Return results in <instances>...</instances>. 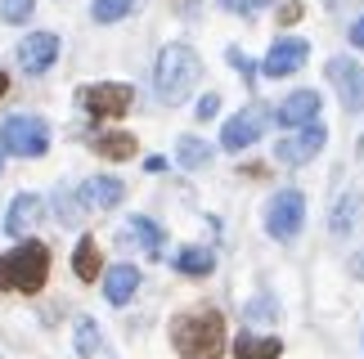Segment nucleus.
<instances>
[{
	"mask_svg": "<svg viewBox=\"0 0 364 359\" xmlns=\"http://www.w3.org/2000/svg\"><path fill=\"white\" fill-rule=\"evenodd\" d=\"M203 77V59L189 45H166L158 54V67H153V90H158L162 104H185L193 86Z\"/></svg>",
	"mask_w": 364,
	"mask_h": 359,
	"instance_id": "2",
	"label": "nucleus"
},
{
	"mask_svg": "<svg viewBox=\"0 0 364 359\" xmlns=\"http://www.w3.org/2000/svg\"><path fill=\"white\" fill-rule=\"evenodd\" d=\"M50 148V126L41 117H9L0 131V153H18V158H41Z\"/></svg>",
	"mask_w": 364,
	"mask_h": 359,
	"instance_id": "4",
	"label": "nucleus"
},
{
	"mask_svg": "<svg viewBox=\"0 0 364 359\" xmlns=\"http://www.w3.org/2000/svg\"><path fill=\"white\" fill-rule=\"evenodd\" d=\"M351 45H360V50H364V13L351 23Z\"/></svg>",
	"mask_w": 364,
	"mask_h": 359,
	"instance_id": "30",
	"label": "nucleus"
},
{
	"mask_svg": "<svg viewBox=\"0 0 364 359\" xmlns=\"http://www.w3.org/2000/svg\"><path fill=\"white\" fill-rule=\"evenodd\" d=\"M216 108H220L216 94H203V99H198V117H203V121H207V117H216Z\"/></svg>",
	"mask_w": 364,
	"mask_h": 359,
	"instance_id": "28",
	"label": "nucleus"
},
{
	"mask_svg": "<svg viewBox=\"0 0 364 359\" xmlns=\"http://www.w3.org/2000/svg\"><path fill=\"white\" fill-rule=\"evenodd\" d=\"M261 5H270V0H247V13H257Z\"/></svg>",
	"mask_w": 364,
	"mask_h": 359,
	"instance_id": "32",
	"label": "nucleus"
},
{
	"mask_svg": "<svg viewBox=\"0 0 364 359\" xmlns=\"http://www.w3.org/2000/svg\"><path fill=\"white\" fill-rule=\"evenodd\" d=\"M77 350L81 355H95V350H100V328H95V319H81L77 324Z\"/></svg>",
	"mask_w": 364,
	"mask_h": 359,
	"instance_id": "24",
	"label": "nucleus"
},
{
	"mask_svg": "<svg viewBox=\"0 0 364 359\" xmlns=\"http://www.w3.org/2000/svg\"><path fill=\"white\" fill-rule=\"evenodd\" d=\"M135 287H139V270L135 265H113L108 279H104V297L113 301V306H126V301L135 297Z\"/></svg>",
	"mask_w": 364,
	"mask_h": 359,
	"instance_id": "15",
	"label": "nucleus"
},
{
	"mask_svg": "<svg viewBox=\"0 0 364 359\" xmlns=\"http://www.w3.org/2000/svg\"><path fill=\"white\" fill-rule=\"evenodd\" d=\"M225 9H234V13H247V0H220Z\"/></svg>",
	"mask_w": 364,
	"mask_h": 359,
	"instance_id": "31",
	"label": "nucleus"
},
{
	"mask_svg": "<svg viewBox=\"0 0 364 359\" xmlns=\"http://www.w3.org/2000/svg\"><path fill=\"white\" fill-rule=\"evenodd\" d=\"M77 99H81V108H86L90 117H122L126 108H131L135 90L122 86V81H104V86H86Z\"/></svg>",
	"mask_w": 364,
	"mask_h": 359,
	"instance_id": "6",
	"label": "nucleus"
},
{
	"mask_svg": "<svg viewBox=\"0 0 364 359\" xmlns=\"http://www.w3.org/2000/svg\"><path fill=\"white\" fill-rule=\"evenodd\" d=\"M176 270L180 274H212L216 270V256L207 252V247H185V252L176 256Z\"/></svg>",
	"mask_w": 364,
	"mask_h": 359,
	"instance_id": "19",
	"label": "nucleus"
},
{
	"mask_svg": "<svg viewBox=\"0 0 364 359\" xmlns=\"http://www.w3.org/2000/svg\"><path fill=\"white\" fill-rule=\"evenodd\" d=\"M131 229H135V238H139V243H144V247H149V252H153V256H158V252H162V229H158V225H153V220H149V216H131Z\"/></svg>",
	"mask_w": 364,
	"mask_h": 359,
	"instance_id": "22",
	"label": "nucleus"
},
{
	"mask_svg": "<svg viewBox=\"0 0 364 359\" xmlns=\"http://www.w3.org/2000/svg\"><path fill=\"white\" fill-rule=\"evenodd\" d=\"M301 220H306V198L297 189H284V193H274L270 198V211H265V233L279 243H288V238H297L301 233Z\"/></svg>",
	"mask_w": 364,
	"mask_h": 359,
	"instance_id": "5",
	"label": "nucleus"
},
{
	"mask_svg": "<svg viewBox=\"0 0 364 359\" xmlns=\"http://www.w3.org/2000/svg\"><path fill=\"white\" fill-rule=\"evenodd\" d=\"M32 0H0V13H5V23H27L32 18Z\"/></svg>",
	"mask_w": 364,
	"mask_h": 359,
	"instance_id": "25",
	"label": "nucleus"
},
{
	"mask_svg": "<svg viewBox=\"0 0 364 359\" xmlns=\"http://www.w3.org/2000/svg\"><path fill=\"white\" fill-rule=\"evenodd\" d=\"M207 158H212V148H207L203 140H193V135H185V140H180L176 144V162H180V167H207Z\"/></svg>",
	"mask_w": 364,
	"mask_h": 359,
	"instance_id": "20",
	"label": "nucleus"
},
{
	"mask_svg": "<svg viewBox=\"0 0 364 359\" xmlns=\"http://www.w3.org/2000/svg\"><path fill=\"white\" fill-rule=\"evenodd\" d=\"M5 90H9V77H5V72H0V99H5Z\"/></svg>",
	"mask_w": 364,
	"mask_h": 359,
	"instance_id": "33",
	"label": "nucleus"
},
{
	"mask_svg": "<svg viewBox=\"0 0 364 359\" xmlns=\"http://www.w3.org/2000/svg\"><path fill=\"white\" fill-rule=\"evenodd\" d=\"M301 18V0H288L284 9H279V23H297Z\"/></svg>",
	"mask_w": 364,
	"mask_h": 359,
	"instance_id": "29",
	"label": "nucleus"
},
{
	"mask_svg": "<svg viewBox=\"0 0 364 359\" xmlns=\"http://www.w3.org/2000/svg\"><path fill=\"white\" fill-rule=\"evenodd\" d=\"M328 81L338 86L346 113H364V67L355 59H346V54L328 59Z\"/></svg>",
	"mask_w": 364,
	"mask_h": 359,
	"instance_id": "7",
	"label": "nucleus"
},
{
	"mask_svg": "<svg viewBox=\"0 0 364 359\" xmlns=\"http://www.w3.org/2000/svg\"><path fill=\"white\" fill-rule=\"evenodd\" d=\"M279 355H284V341L279 337L239 333V341H234V359H279Z\"/></svg>",
	"mask_w": 364,
	"mask_h": 359,
	"instance_id": "16",
	"label": "nucleus"
},
{
	"mask_svg": "<svg viewBox=\"0 0 364 359\" xmlns=\"http://www.w3.org/2000/svg\"><path fill=\"white\" fill-rule=\"evenodd\" d=\"M284 126L292 131H301V126H315V117H319V94L315 90H292L284 104H279V113H274Z\"/></svg>",
	"mask_w": 364,
	"mask_h": 359,
	"instance_id": "10",
	"label": "nucleus"
},
{
	"mask_svg": "<svg viewBox=\"0 0 364 359\" xmlns=\"http://www.w3.org/2000/svg\"><path fill=\"white\" fill-rule=\"evenodd\" d=\"M306 54H311V45H306V40H274V50L265 54L261 72H265V77H288V72H297V67L306 63Z\"/></svg>",
	"mask_w": 364,
	"mask_h": 359,
	"instance_id": "11",
	"label": "nucleus"
},
{
	"mask_svg": "<svg viewBox=\"0 0 364 359\" xmlns=\"http://www.w3.org/2000/svg\"><path fill=\"white\" fill-rule=\"evenodd\" d=\"M95 153H104V158L122 162V158H131V153H135V135H100V140H95Z\"/></svg>",
	"mask_w": 364,
	"mask_h": 359,
	"instance_id": "21",
	"label": "nucleus"
},
{
	"mask_svg": "<svg viewBox=\"0 0 364 359\" xmlns=\"http://www.w3.org/2000/svg\"><path fill=\"white\" fill-rule=\"evenodd\" d=\"M50 279V252L46 243L27 238L14 252L0 256V292H41Z\"/></svg>",
	"mask_w": 364,
	"mask_h": 359,
	"instance_id": "3",
	"label": "nucleus"
},
{
	"mask_svg": "<svg viewBox=\"0 0 364 359\" xmlns=\"http://www.w3.org/2000/svg\"><path fill=\"white\" fill-rule=\"evenodd\" d=\"M230 63H234V67H239V72H243V77H252V72H257V67H252V59H247V54H243V50H230Z\"/></svg>",
	"mask_w": 364,
	"mask_h": 359,
	"instance_id": "27",
	"label": "nucleus"
},
{
	"mask_svg": "<svg viewBox=\"0 0 364 359\" xmlns=\"http://www.w3.org/2000/svg\"><path fill=\"white\" fill-rule=\"evenodd\" d=\"M355 274H360V279H364V252L355 256Z\"/></svg>",
	"mask_w": 364,
	"mask_h": 359,
	"instance_id": "34",
	"label": "nucleus"
},
{
	"mask_svg": "<svg viewBox=\"0 0 364 359\" xmlns=\"http://www.w3.org/2000/svg\"><path fill=\"white\" fill-rule=\"evenodd\" d=\"M324 140H328V135H324V126L315 121V126H301L297 135L279 140L274 153H279V162H284V167H306V162H315V153L324 148Z\"/></svg>",
	"mask_w": 364,
	"mask_h": 359,
	"instance_id": "8",
	"label": "nucleus"
},
{
	"mask_svg": "<svg viewBox=\"0 0 364 359\" xmlns=\"http://www.w3.org/2000/svg\"><path fill=\"white\" fill-rule=\"evenodd\" d=\"M171 346L180 359H220L225 355V319L220 310H185L171 319Z\"/></svg>",
	"mask_w": 364,
	"mask_h": 359,
	"instance_id": "1",
	"label": "nucleus"
},
{
	"mask_svg": "<svg viewBox=\"0 0 364 359\" xmlns=\"http://www.w3.org/2000/svg\"><path fill=\"white\" fill-rule=\"evenodd\" d=\"M18 59H23L27 72H46V67L59 59V36H54V32H32L18 45Z\"/></svg>",
	"mask_w": 364,
	"mask_h": 359,
	"instance_id": "12",
	"label": "nucleus"
},
{
	"mask_svg": "<svg viewBox=\"0 0 364 359\" xmlns=\"http://www.w3.org/2000/svg\"><path fill=\"white\" fill-rule=\"evenodd\" d=\"M135 9V0H95V23H117Z\"/></svg>",
	"mask_w": 364,
	"mask_h": 359,
	"instance_id": "23",
	"label": "nucleus"
},
{
	"mask_svg": "<svg viewBox=\"0 0 364 359\" xmlns=\"http://www.w3.org/2000/svg\"><path fill=\"white\" fill-rule=\"evenodd\" d=\"M247 319H279V306H274L270 297H257V301L247 306Z\"/></svg>",
	"mask_w": 364,
	"mask_h": 359,
	"instance_id": "26",
	"label": "nucleus"
},
{
	"mask_svg": "<svg viewBox=\"0 0 364 359\" xmlns=\"http://www.w3.org/2000/svg\"><path fill=\"white\" fill-rule=\"evenodd\" d=\"M360 225V193H346V198L333 206V220H328V229L333 233H351Z\"/></svg>",
	"mask_w": 364,
	"mask_h": 359,
	"instance_id": "17",
	"label": "nucleus"
},
{
	"mask_svg": "<svg viewBox=\"0 0 364 359\" xmlns=\"http://www.w3.org/2000/svg\"><path fill=\"white\" fill-rule=\"evenodd\" d=\"M261 131H265V108H243L239 117L225 121V131H220V144H225V148H247V144L261 140Z\"/></svg>",
	"mask_w": 364,
	"mask_h": 359,
	"instance_id": "9",
	"label": "nucleus"
},
{
	"mask_svg": "<svg viewBox=\"0 0 364 359\" xmlns=\"http://www.w3.org/2000/svg\"><path fill=\"white\" fill-rule=\"evenodd\" d=\"M36 216H41V198L36 193H18L9 206V220H5V229L14 233V238H27V229L36 225Z\"/></svg>",
	"mask_w": 364,
	"mask_h": 359,
	"instance_id": "14",
	"label": "nucleus"
},
{
	"mask_svg": "<svg viewBox=\"0 0 364 359\" xmlns=\"http://www.w3.org/2000/svg\"><path fill=\"white\" fill-rule=\"evenodd\" d=\"M122 198H126V184L113 175H95V180L81 184V202L86 206H117Z\"/></svg>",
	"mask_w": 364,
	"mask_h": 359,
	"instance_id": "13",
	"label": "nucleus"
},
{
	"mask_svg": "<svg viewBox=\"0 0 364 359\" xmlns=\"http://www.w3.org/2000/svg\"><path fill=\"white\" fill-rule=\"evenodd\" d=\"M0 162H5V153H0Z\"/></svg>",
	"mask_w": 364,
	"mask_h": 359,
	"instance_id": "35",
	"label": "nucleus"
},
{
	"mask_svg": "<svg viewBox=\"0 0 364 359\" xmlns=\"http://www.w3.org/2000/svg\"><path fill=\"white\" fill-rule=\"evenodd\" d=\"M73 270H77V279H100V247H95V238H81L77 243V256H73Z\"/></svg>",
	"mask_w": 364,
	"mask_h": 359,
	"instance_id": "18",
	"label": "nucleus"
}]
</instances>
